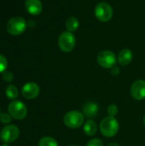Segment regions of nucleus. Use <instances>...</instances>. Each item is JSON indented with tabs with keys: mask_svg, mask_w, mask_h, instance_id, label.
I'll return each instance as SVG.
<instances>
[{
	"mask_svg": "<svg viewBox=\"0 0 145 146\" xmlns=\"http://www.w3.org/2000/svg\"><path fill=\"white\" fill-rule=\"evenodd\" d=\"M119 131V122L112 116H107L100 123V132L102 135L107 138L114 137Z\"/></svg>",
	"mask_w": 145,
	"mask_h": 146,
	"instance_id": "obj_1",
	"label": "nucleus"
},
{
	"mask_svg": "<svg viewBox=\"0 0 145 146\" xmlns=\"http://www.w3.org/2000/svg\"><path fill=\"white\" fill-rule=\"evenodd\" d=\"M84 116L85 115H83V113L77 110H72L65 115L63 121L66 127L75 129L80 127L83 125L85 121Z\"/></svg>",
	"mask_w": 145,
	"mask_h": 146,
	"instance_id": "obj_2",
	"label": "nucleus"
},
{
	"mask_svg": "<svg viewBox=\"0 0 145 146\" xmlns=\"http://www.w3.org/2000/svg\"><path fill=\"white\" fill-rule=\"evenodd\" d=\"M94 13L98 21L102 22H107L110 21L113 16V9L108 3L102 2L96 5Z\"/></svg>",
	"mask_w": 145,
	"mask_h": 146,
	"instance_id": "obj_3",
	"label": "nucleus"
},
{
	"mask_svg": "<svg viewBox=\"0 0 145 146\" xmlns=\"http://www.w3.org/2000/svg\"><path fill=\"white\" fill-rule=\"evenodd\" d=\"M76 44V38L71 32H63L58 38V45L63 52H70L73 50Z\"/></svg>",
	"mask_w": 145,
	"mask_h": 146,
	"instance_id": "obj_4",
	"label": "nucleus"
},
{
	"mask_svg": "<svg viewBox=\"0 0 145 146\" xmlns=\"http://www.w3.org/2000/svg\"><path fill=\"white\" fill-rule=\"evenodd\" d=\"M8 111L12 118L15 120H22L26 116L27 108L21 101H12L8 107Z\"/></svg>",
	"mask_w": 145,
	"mask_h": 146,
	"instance_id": "obj_5",
	"label": "nucleus"
},
{
	"mask_svg": "<svg viewBox=\"0 0 145 146\" xmlns=\"http://www.w3.org/2000/svg\"><path fill=\"white\" fill-rule=\"evenodd\" d=\"M97 61L101 67L104 68H112L115 66L117 59L115 54L113 51L106 50L99 52L97 57Z\"/></svg>",
	"mask_w": 145,
	"mask_h": 146,
	"instance_id": "obj_6",
	"label": "nucleus"
},
{
	"mask_svg": "<svg viewBox=\"0 0 145 146\" xmlns=\"http://www.w3.org/2000/svg\"><path fill=\"white\" fill-rule=\"evenodd\" d=\"M26 27V22L22 17L11 18L7 23V31L11 35L21 34Z\"/></svg>",
	"mask_w": 145,
	"mask_h": 146,
	"instance_id": "obj_7",
	"label": "nucleus"
},
{
	"mask_svg": "<svg viewBox=\"0 0 145 146\" xmlns=\"http://www.w3.org/2000/svg\"><path fill=\"white\" fill-rule=\"evenodd\" d=\"M19 135H20V130L15 125L5 126L0 133V138L2 141L6 144L15 142L18 139Z\"/></svg>",
	"mask_w": 145,
	"mask_h": 146,
	"instance_id": "obj_8",
	"label": "nucleus"
},
{
	"mask_svg": "<svg viewBox=\"0 0 145 146\" xmlns=\"http://www.w3.org/2000/svg\"><path fill=\"white\" fill-rule=\"evenodd\" d=\"M39 86L34 82H28L25 84L21 89V94L26 99H34L39 94Z\"/></svg>",
	"mask_w": 145,
	"mask_h": 146,
	"instance_id": "obj_9",
	"label": "nucleus"
},
{
	"mask_svg": "<svg viewBox=\"0 0 145 146\" xmlns=\"http://www.w3.org/2000/svg\"><path fill=\"white\" fill-rule=\"evenodd\" d=\"M131 95L135 100L145 99V80H136L131 87Z\"/></svg>",
	"mask_w": 145,
	"mask_h": 146,
	"instance_id": "obj_10",
	"label": "nucleus"
},
{
	"mask_svg": "<svg viewBox=\"0 0 145 146\" xmlns=\"http://www.w3.org/2000/svg\"><path fill=\"white\" fill-rule=\"evenodd\" d=\"M98 111H99L98 104L93 102H87L82 107L83 115L88 119H91L97 116V115L98 114Z\"/></svg>",
	"mask_w": 145,
	"mask_h": 146,
	"instance_id": "obj_11",
	"label": "nucleus"
},
{
	"mask_svg": "<svg viewBox=\"0 0 145 146\" xmlns=\"http://www.w3.org/2000/svg\"><path fill=\"white\" fill-rule=\"evenodd\" d=\"M25 7L27 12L32 15H38L42 11V3L39 0H26Z\"/></svg>",
	"mask_w": 145,
	"mask_h": 146,
	"instance_id": "obj_12",
	"label": "nucleus"
},
{
	"mask_svg": "<svg viewBox=\"0 0 145 146\" xmlns=\"http://www.w3.org/2000/svg\"><path fill=\"white\" fill-rule=\"evenodd\" d=\"M132 52L129 49H123L121 50L118 56V62L122 66H126L130 64L132 60Z\"/></svg>",
	"mask_w": 145,
	"mask_h": 146,
	"instance_id": "obj_13",
	"label": "nucleus"
},
{
	"mask_svg": "<svg viewBox=\"0 0 145 146\" xmlns=\"http://www.w3.org/2000/svg\"><path fill=\"white\" fill-rule=\"evenodd\" d=\"M83 129H84V132H85V133L86 135H88V136H93V135L96 134V133L97 131V123L94 121L89 119L85 123Z\"/></svg>",
	"mask_w": 145,
	"mask_h": 146,
	"instance_id": "obj_14",
	"label": "nucleus"
},
{
	"mask_svg": "<svg viewBox=\"0 0 145 146\" xmlns=\"http://www.w3.org/2000/svg\"><path fill=\"white\" fill-rule=\"evenodd\" d=\"M79 26V22L78 21V19L76 17H70L68 19L67 22H66V27L68 29V32H74L78 29Z\"/></svg>",
	"mask_w": 145,
	"mask_h": 146,
	"instance_id": "obj_15",
	"label": "nucleus"
},
{
	"mask_svg": "<svg viewBox=\"0 0 145 146\" xmlns=\"http://www.w3.org/2000/svg\"><path fill=\"white\" fill-rule=\"evenodd\" d=\"M5 94L9 99H15L19 95V92L16 86H15L14 85H9L5 90Z\"/></svg>",
	"mask_w": 145,
	"mask_h": 146,
	"instance_id": "obj_16",
	"label": "nucleus"
},
{
	"mask_svg": "<svg viewBox=\"0 0 145 146\" xmlns=\"http://www.w3.org/2000/svg\"><path fill=\"white\" fill-rule=\"evenodd\" d=\"M38 146H58L56 140L52 137H44L42 138L39 142Z\"/></svg>",
	"mask_w": 145,
	"mask_h": 146,
	"instance_id": "obj_17",
	"label": "nucleus"
},
{
	"mask_svg": "<svg viewBox=\"0 0 145 146\" xmlns=\"http://www.w3.org/2000/svg\"><path fill=\"white\" fill-rule=\"evenodd\" d=\"M118 107L115 104H110L108 107V114L109 116L115 117L117 114H118Z\"/></svg>",
	"mask_w": 145,
	"mask_h": 146,
	"instance_id": "obj_18",
	"label": "nucleus"
},
{
	"mask_svg": "<svg viewBox=\"0 0 145 146\" xmlns=\"http://www.w3.org/2000/svg\"><path fill=\"white\" fill-rule=\"evenodd\" d=\"M7 65H8V62H7L6 58L3 55L0 54V73H3L6 70Z\"/></svg>",
	"mask_w": 145,
	"mask_h": 146,
	"instance_id": "obj_19",
	"label": "nucleus"
},
{
	"mask_svg": "<svg viewBox=\"0 0 145 146\" xmlns=\"http://www.w3.org/2000/svg\"><path fill=\"white\" fill-rule=\"evenodd\" d=\"M11 115L7 114V113H3L0 115V121L3 124H9L11 121Z\"/></svg>",
	"mask_w": 145,
	"mask_h": 146,
	"instance_id": "obj_20",
	"label": "nucleus"
},
{
	"mask_svg": "<svg viewBox=\"0 0 145 146\" xmlns=\"http://www.w3.org/2000/svg\"><path fill=\"white\" fill-rule=\"evenodd\" d=\"M86 146H104L103 145V143L99 139H91L88 143Z\"/></svg>",
	"mask_w": 145,
	"mask_h": 146,
	"instance_id": "obj_21",
	"label": "nucleus"
},
{
	"mask_svg": "<svg viewBox=\"0 0 145 146\" xmlns=\"http://www.w3.org/2000/svg\"><path fill=\"white\" fill-rule=\"evenodd\" d=\"M13 74L11 72L9 71H4L3 73V79L6 81V82H10L13 80Z\"/></svg>",
	"mask_w": 145,
	"mask_h": 146,
	"instance_id": "obj_22",
	"label": "nucleus"
},
{
	"mask_svg": "<svg viewBox=\"0 0 145 146\" xmlns=\"http://www.w3.org/2000/svg\"><path fill=\"white\" fill-rule=\"evenodd\" d=\"M111 74H114V75H118L119 74H120V68H117V67H113L112 68H111Z\"/></svg>",
	"mask_w": 145,
	"mask_h": 146,
	"instance_id": "obj_23",
	"label": "nucleus"
},
{
	"mask_svg": "<svg viewBox=\"0 0 145 146\" xmlns=\"http://www.w3.org/2000/svg\"><path fill=\"white\" fill-rule=\"evenodd\" d=\"M109 146H120L118 144H116V143H111V144H109Z\"/></svg>",
	"mask_w": 145,
	"mask_h": 146,
	"instance_id": "obj_24",
	"label": "nucleus"
},
{
	"mask_svg": "<svg viewBox=\"0 0 145 146\" xmlns=\"http://www.w3.org/2000/svg\"><path fill=\"white\" fill-rule=\"evenodd\" d=\"M1 146H9V145H7V144H4V145H3Z\"/></svg>",
	"mask_w": 145,
	"mask_h": 146,
	"instance_id": "obj_25",
	"label": "nucleus"
},
{
	"mask_svg": "<svg viewBox=\"0 0 145 146\" xmlns=\"http://www.w3.org/2000/svg\"><path fill=\"white\" fill-rule=\"evenodd\" d=\"M144 126H145V115H144Z\"/></svg>",
	"mask_w": 145,
	"mask_h": 146,
	"instance_id": "obj_26",
	"label": "nucleus"
},
{
	"mask_svg": "<svg viewBox=\"0 0 145 146\" xmlns=\"http://www.w3.org/2000/svg\"><path fill=\"white\" fill-rule=\"evenodd\" d=\"M69 146H79V145H69Z\"/></svg>",
	"mask_w": 145,
	"mask_h": 146,
	"instance_id": "obj_27",
	"label": "nucleus"
},
{
	"mask_svg": "<svg viewBox=\"0 0 145 146\" xmlns=\"http://www.w3.org/2000/svg\"><path fill=\"white\" fill-rule=\"evenodd\" d=\"M0 115H1V114H0Z\"/></svg>",
	"mask_w": 145,
	"mask_h": 146,
	"instance_id": "obj_28",
	"label": "nucleus"
}]
</instances>
